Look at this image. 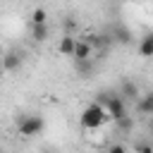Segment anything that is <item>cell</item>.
Masks as SVG:
<instances>
[{"label": "cell", "instance_id": "cell-11", "mask_svg": "<svg viewBox=\"0 0 153 153\" xmlns=\"http://www.w3.org/2000/svg\"><path fill=\"white\" fill-rule=\"evenodd\" d=\"M122 98H129V100H134V98H139V86L134 84V81H124L122 84V93H120Z\"/></svg>", "mask_w": 153, "mask_h": 153}, {"label": "cell", "instance_id": "cell-2", "mask_svg": "<svg viewBox=\"0 0 153 153\" xmlns=\"http://www.w3.org/2000/svg\"><path fill=\"white\" fill-rule=\"evenodd\" d=\"M105 120H108V112H105V108L98 105V103L86 105L84 112H81V127H84V129H91V131H96Z\"/></svg>", "mask_w": 153, "mask_h": 153}, {"label": "cell", "instance_id": "cell-4", "mask_svg": "<svg viewBox=\"0 0 153 153\" xmlns=\"http://www.w3.org/2000/svg\"><path fill=\"white\" fill-rule=\"evenodd\" d=\"M0 65H2L5 72H14V69L22 67V55L14 53V50H10V53H5V55L0 57Z\"/></svg>", "mask_w": 153, "mask_h": 153}, {"label": "cell", "instance_id": "cell-13", "mask_svg": "<svg viewBox=\"0 0 153 153\" xmlns=\"http://www.w3.org/2000/svg\"><path fill=\"white\" fill-rule=\"evenodd\" d=\"M45 19H48V12H45L43 7H36V10L31 12V24H33V26H41V24H45Z\"/></svg>", "mask_w": 153, "mask_h": 153}, {"label": "cell", "instance_id": "cell-12", "mask_svg": "<svg viewBox=\"0 0 153 153\" xmlns=\"http://www.w3.org/2000/svg\"><path fill=\"white\" fill-rule=\"evenodd\" d=\"M74 69H76L81 76H88L91 69H93V62H91V60H74Z\"/></svg>", "mask_w": 153, "mask_h": 153}, {"label": "cell", "instance_id": "cell-16", "mask_svg": "<svg viewBox=\"0 0 153 153\" xmlns=\"http://www.w3.org/2000/svg\"><path fill=\"white\" fill-rule=\"evenodd\" d=\"M134 151H136V153H153V146H151L148 141H139V143L134 146Z\"/></svg>", "mask_w": 153, "mask_h": 153}, {"label": "cell", "instance_id": "cell-1", "mask_svg": "<svg viewBox=\"0 0 153 153\" xmlns=\"http://www.w3.org/2000/svg\"><path fill=\"white\" fill-rule=\"evenodd\" d=\"M14 122H17V131L24 139H33V136H38L45 129V120L41 115H26V112H22V115L14 117Z\"/></svg>", "mask_w": 153, "mask_h": 153}, {"label": "cell", "instance_id": "cell-14", "mask_svg": "<svg viewBox=\"0 0 153 153\" xmlns=\"http://www.w3.org/2000/svg\"><path fill=\"white\" fill-rule=\"evenodd\" d=\"M31 38H33V41H38V43H43V41L48 38V26H45V24L33 26V29H31Z\"/></svg>", "mask_w": 153, "mask_h": 153}, {"label": "cell", "instance_id": "cell-20", "mask_svg": "<svg viewBox=\"0 0 153 153\" xmlns=\"http://www.w3.org/2000/svg\"><path fill=\"white\" fill-rule=\"evenodd\" d=\"M2 72H5V69H2V65H0V74H2Z\"/></svg>", "mask_w": 153, "mask_h": 153}, {"label": "cell", "instance_id": "cell-18", "mask_svg": "<svg viewBox=\"0 0 153 153\" xmlns=\"http://www.w3.org/2000/svg\"><path fill=\"white\" fill-rule=\"evenodd\" d=\"M148 131L153 134V115H151V120H148Z\"/></svg>", "mask_w": 153, "mask_h": 153}, {"label": "cell", "instance_id": "cell-3", "mask_svg": "<svg viewBox=\"0 0 153 153\" xmlns=\"http://www.w3.org/2000/svg\"><path fill=\"white\" fill-rule=\"evenodd\" d=\"M103 108H105L108 117H112L115 122L127 115V105H124V98H122L120 93H108V100L103 103Z\"/></svg>", "mask_w": 153, "mask_h": 153}, {"label": "cell", "instance_id": "cell-8", "mask_svg": "<svg viewBox=\"0 0 153 153\" xmlns=\"http://www.w3.org/2000/svg\"><path fill=\"white\" fill-rule=\"evenodd\" d=\"M84 41L91 48H105L110 43V36H105V33H88V36H84Z\"/></svg>", "mask_w": 153, "mask_h": 153}, {"label": "cell", "instance_id": "cell-21", "mask_svg": "<svg viewBox=\"0 0 153 153\" xmlns=\"http://www.w3.org/2000/svg\"><path fill=\"white\" fill-rule=\"evenodd\" d=\"M151 146H153V141H151Z\"/></svg>", "mask_w": 153, "mask_h": 153}, {"label": "cell", "instance_id": "cell-10", "mask_svg": "<svg viewBox=\"0 0 153 153\" xmlns=\"http://www.w3.org/2000/svg\"><path fill=\"white\" fill-rule=\"evenodd\" d=\"M139 55L141 57H153V33L143 36L141 43H139Z\"/></svg>", "mask_w": 153, "mask_h": 153}, {"label": "cell", "instance_id": "cell-19", "mask_svg": "<svg viewBox=\"0 0 153 153\" xmlns=\"http://www.w3.org/2000/svg\"><path fill=\"white\" fill-rule=\"evenodd\" d=\"M43 153H55V151H43Z\"/></svg>", "mask_w": 153, "mask_h": 153}, {"label": "cell", "instance_id": "cell-5", "mask_svg": "<svg viewBox=\"0 0 153 153\" xmlns=\"http://www.w3.org/2000/svg\"><path fill=\"white\" fill-rule=\"evenodd\" d=\"M91 53H93V48H91L84 38H76V45H74L72 57H74V60H91Z\"/></svg>", "mask_w": 153, "mask_h": 153}, {"label": "cell", "instance_id": "cell-7", "mask_svg": "<svg viewBox=\"0 0 153 153\" xmlns=\"http://www.w3.org/2000/svg\"><path fill=\"white\" fill-rule=\"evenodd\" d=\"M136 110H139L141 115H153V91H148V93H143V96L139 98Z\"/></svg>", "mask_w": 153, "mask_h": 153}, {"label": "cell", "instance_id": "cell-15", "mask_svg": "<svg viewBox=\"0 0 153 153\" xmlns=\"http://www.w3.org/2000/svg\"><path fill=\"white\" fill-rule=\"evenodd\" d=\"M115 127H117L120 131H131V129H134V117H131V115H124L122 120L115 122Z\"/></svg>", "mask_w": 153, "mask_h": 153}, {"label": "cell", "instance_id": "cell-6", "mask_svg": "<svg viewBox=\"0 0 153 153\" xmlns=\"http://www.w3.org/2000/svg\"><path fill=\"white\" fill-rule=\"evenodd\" d=\"M74 45H76V38L74 36H62L60 38V43H57V53L60 55H67V57H72V53H74Z\"/></svg>", "mask_w": 153, "mask_h": 153}, {"label": "cell", "instance_id": "cell-9", "mask_svg": "<svg viewBox=\"0 0 153 153\" xmlns=\"http://www.w3.org/2000/svg\"><path fill=\"white\" fill-rule=\"evenodd\" d=\"M110 41H117V43L127 45V43L131 41V31H129V29H124V26H115V29H112V36H110Z\"/></svg>", "mask_w": 153, "mask_h": 153}, {"label": "cell", "instance_id": "cell-17", "mask_svg": "<svg viewBox=\"0 0 153 153\" xmlns=\"http://www.w3.org/2000/svg\"><path fill=\"white\" fill-rule=\"evenodd\" d=\"M108 153H127V148H124L122 143H112V146L108 148Z\"/></svg>", "mask_w": 153, "mask_h": 153}]
</instances>
